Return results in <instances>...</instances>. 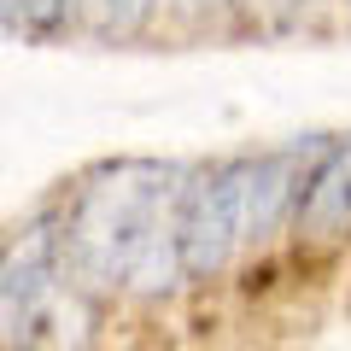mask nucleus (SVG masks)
<instances>
[{"mask_svg": "<svg viewBox=\"0 0 351 351\" xmlns=\"http://www.w3.org/2000/svg\"><path fill=\"white\" fill-rule=\"evenodd\" d=\"M182 164L123 158L94 170L71 193L59 246L82 293H158L182 276Z\"/></svg>", "mask_w": 351, "mask_h": 351, "instance_id": "f257e3e1", "label": "nucleus"}, {"mask_svg": "<svg viewBox=\"0 0 351 351\" xmlns=\"http://www.w3.org/2000/svg\"><path fill=\"white\" fill-rule=\"evenodd\" d=\"M0 334L18 351H71L88 334V293L53 223H29L0 252Z\"/></svg>", "mask_w": 351, "mask_h": 351, "instance_id": "f03ea898", "label": "nucleus"}, {"mask_svg": "<svg viewBox=\"0 0 351 351\" xmlns=\"http://www.w3.org/2000/svg\"><path fill=\"white\" fill-rule=\"evenodd\" d=\"M176 246H182V276L193 281L217 276L246 246V158H228V164L188 176Z\"/></svg>", "mask_w": 351, "mask_h": 351, "instance_id": "7ed1b4c3", "label": "nucleus"}, {"mask_svg": "<svg viewBox=\"0 0 351 351\" xmlns=\"http://www.w3.org/2000/svg\"><path fill=\"white\" fill-rule=\"evenodd\" d=\"M304 176L311 170H304L299 147L246 158V240H269L281 223H287V211H299Z\"/></svg>", "mask_w": 351, "mask_h": 351, "instance_id": "20e7f679", "label": "nucleus"}, {"mask_svg": "<svg viewBox=\"0 0 351 351\" xmlns=\"http://www.w3.org/2000/svg\"><path fill=\"white\" fill-rule=\"evenodd\" d=\"M299 228L311 240H339L351 234V141H334V147L316 152L311 176H304L299 193Z\"/></svg>", "mask_w": 351, "mask_h": 351, "instance_id": "39448f33", "label": "nucleus"}, {"mask_svg": "<svg viewBox=\"0 0 351 351\" xmlns=\"http://www.w3.org/2000/svg\"><path fill=\"white\" fill-rule=\"evenodd\" d=\"M64 6L71 0H0V24H12V29H47L64 18Z\"/></svg>", "mask_w": 351, "mask_h": 351, "instance_id": "423d86ee", "label": "nucleus"}]
</instances>
